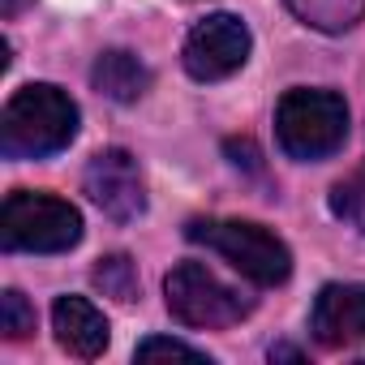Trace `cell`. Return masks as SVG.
<instances>
[{
	"label": "cell",
	"instance_id": "obj_6",
	"mask_svg": "<svg viewBox=\"0 0 365 365\" xmlns=\"http://www.w3.org/2000/svg\"><path fill=\"white\" fill-rule=\"evenodd\" d=\"M250 26L232 14H215V18H202L190 39H185V69L190 78L198 82H224L232 78L245 61H250Z\"/></svg>",
	"mask_w": 365,
	"mask_h": 365
},
{
	"label": "cell",
	"instance_id": "obj_11",
	"mask_svg": "<svg viewBox=\"0 0 365 365\" xmlns=\"http://www.w3.org/2000/svg\"><path fill=\"white\" fill-rule=\"evenodd\" d=\"M288 9L314 31L344 35L365 18V0H288Z\"/></svg>",
	"mask_w": 365,
	"mask_h": 365
},
{
	"label": "cell",
	"instance_id": "obj_15",
	"mask_svg": "<svg viewBox=\"0 0 365 365\" xmlns=\"http://www.w3.org/2000/svg\"><path fill=\"white\" fill-rule=\"evenodd\" d=\"M138 361H146V365H150V361H194V365H211L207 352L180 344V339H163V335L142 339V344H138Z\"/></svg>",
	"mask_w": 365,
	"mask_h": 365
},
{
	"label": "cell",
	"instance_id": "obj_10",
	"mask_svg": "<svg viewBox=\"0 0 365 365\" xmlns=\"http://www.w3.org/2000/svg\"><path fill=\"white\" fill-rule=\"evenodd\" d=\"M91 82H95L99 95H108V99H116V103H133V99H142V95L150 91V69H146L133 52L112 48V52H103V56L95 61Z\"/></svg>",
	"mask_w": 365,
	"mask_h": 365
},
{
	"label": "cell",
	"instance_id": "obj_4",
	"mask_svg": "<svg viewBox=\"0 0 365 365\" xmlns=\"http://www.w3.org/2000/svg\"><path fill=\"white\" fill-rule=\"evenodd\" d=\"M82 241V215L52 194H9L0 211V245L14 254H65Z\"/></svg>",
	"mask_w": 365,
	"mask_h": 365
},
{
	"label": "cell",
	"instance_id": "obj_13",
	"mask_svg": "<svg viewBox=\"0 0 365 365\" xmlns=\"http://www.w3.org/2000/svg\"><path fill=\"white\" fill-rule=\"evenodd\" d=\"M331 211H335L344 224H352L356 232H365V163L331 190Z\"/></svg>",
	"mask_w": 365,
	"mask_h": 365
},
{
	"label": "cell",
	"instance_id": "obj_9",
	"mask_svg": "<svg viewBox=\"0 0 365 365\" xmlns=\"http://www.w3.org/2000/svg\"><path fill=\"white\" fill-rule=\"evenodd\" d=\"M52 327L65 352L91 361L108 348V318L86 301V297H61L52 305Z\"/></svg>",
	"mask_w": 365,
	"mask_h": 365
},
{
	"label": "cell",
	"instance_id": "obj_7",
	"mask_svg": "<svg viewBox=\"0 0 365 365\" xmlns=\"http://www.w3.org/2000/svg\"><path fill=\"white\" fill-rule=\"evenodd\" d=\"M82 185L91 194V202L116 220V224H129L146 211V190H142V172H138V159L120 146L112 150H99L91 163H86V176Z\"/></svg>",
	"mask_w": 365,
	"mask_h": 365
},
{
	"label": "cell",
	"instance_id": "obj_8",
	"mask_svg": "<svg viewBox=\"0 0 365 365\" xmlns=\"http://www.w3.org/2000/svg\"><path fill=\"white\" fill-rule=\"evenodd\" d=\"M309 331L322 348H348L365 339V284H327L314 301Z\"/></svg>",
	"mask_w": 365,
	"mask_h": 365
},
{
	"label": "cell",
	"instance_id": "obj_12",
	"mask_svg": "<svg viewBox=\"0 0 365 365\" xmlns=\"http://www.w3.org/2000/svg\"><path fill=\"white\" fill-rule=\"evenodd\" d=\"M95 288H103V297L116 301H133L138 297V267L129 254H108L95 267Z\"/></svg>",
	"mask_w": 365,
	"mask_h": 365
},
{
	"label": "cell",
	"instance_id": "obj_14",
	"mask_svg": "<svg viewBox=\"0 0 365 365\" xmlns=\"http://www.w3.org/2000/svg\"><path fill=\"white\" fill-rule=\"evenodd\" d=\"M0 331H5L9 339H26L35 331V309H31V301L18 288L0 292Z\"/></svg>",
	"mask_w": 365,
	"mask_h": 365
},
{
	"label": "cell",
	"instance_id": "obj_3",
	"mask_svg": "<svg viewBox=\"0 0 365 365\" xmlns=\"http://www.w3.org/2000/svg\"><path fill=\"white\" fill-rule=\"evenodd\" d=\"M275 133L292 159H327L348 138V103L335 91L297 86L275 108Z\"/></svg>",
	"mask_w": 365,
	"mask_h": 365
},
{
	"label": "cell",
	"instance_id": "obj_5",
	"mask_svg": "<svg viewBox=\"0 0 365 365\" xmlns=\"http://www.w3.org/2000/svg\"><path fill=\"white\" fill-rule=\"evenodd\" d=\"M163 292H168V309L176 322L185 327H202V331H220V327H232L241 322L254 301L245 292H237L232 284H224L215 271H207L202 262H180L168 279H163Z\"/></svg>",
	"mask_w": 365,
	"mask_h": 365
},
{
	"label": "cell",
	"instance_id": "obj_1",
	"mask_svg": "<svg viewBox=\"0 0 365 365\" xmlns=\"http://www.w3.org/2000/svg\"><path fill=\"white\" fill-rule=\"evenodd\" d=\"M78 138V103L48 82L22 86L0 116V150L9 159H43Z\"/></svg>",
	"mask_w": 365,
	"mask_h": 365
},
{
	"label": "cell",
	"instance_id": "obj_16",
	"mask_svg": "<svg viewBox=\"0 0 365 365\" xmlns=\"http://www.w3.org/2000/svg\"><path fill=\"white\" fill-rule=\"evenodd\" d=\"M271 356H275V361H279V356H288V361H301V352H297V348H271Z\"/></svg>",
	"mask_w": 365,
	"mask_h": 365
},
{
	"label": "cell",
	"instance_id": "obj_2",
	"mask_svg": "<svg viewBox=\"0 0 365 365\" xmlns=\"http://www.w3.org/2000/svg\"><path fill=\"white\" fill-rule=\"evenodd\" d=\"M185 237L194 245H207L215 250L220 258H228L245 279L262 284V288H275L292 275V254L288 245L267 232L262 224H245V220H190L185 224Z\"/></svg>",
	"mask_w": 365,
	"mask_h": 365
}]
</instances>
